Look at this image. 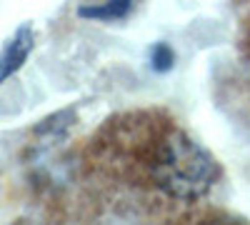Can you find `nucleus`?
Returning <instances> with one entry per match:
<instances>
[{"instance_id": "f257e3e1", "label": "nucleus", "mask_w": 250, "mask_h": 225, "mask_svg": "<svg viewBox=\"0 0 250 225\" xmlns=\"http://www.w3.org/2000/svg\"><path fill=\"white\" fill-rule=\"evenodd\" d=\"M88 178L108 205L128 218H185L213 195L220 165L163 108L110 118L88 148Z\"/></svg>"}, {"instance_id": "f03ea898", "label": "nucleus", "mask_w": 250, "mask_h": 225, "mask_svg": "<svg viewBox=\"0 0 250 225\" xmlns=\"http://www.w3.org/2000/svg\"><path fill=\"white\" fill-rule=\"evenodd\" d=\"M30 48H33V30H30V25L18 28L15 35L5 43V48L0 50V83H3L5 78H10L20 65L25 63Z\"/></svg>"}, {"instance_id": "7ed1b4c3", "label": "nucleus", "mask_w": 250, "mask_h": 225, "mask_svg": "<svg viewBox=\"0 0 250 225\" xmlns=\"http://www.w3.org/2000/svg\"><path fill=\"white\" fill-rule=\"evenodd\" d=\"M133 0H108L105 5H95V8H83L80 15H88V18H123L125 13L130 10Z\"/></svg>"}]
</instances>
